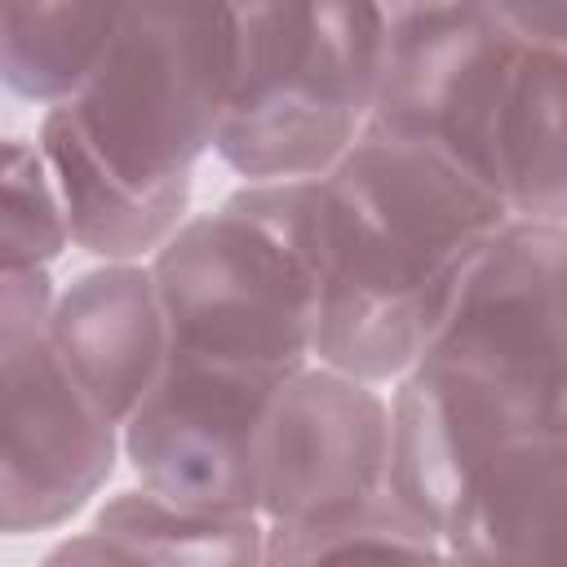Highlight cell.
Returning <instances> with one entry per match:
<instances>
[{"label": "cell", "instance_id": "obj_7", "mask_svg": "<svg viewBox=\"0 0 567 567\" xmlns=\"http://www.w3.org/2000/svg\"><path fill=\"white\" fill-rule=\"evenodd\" d=\"M390 487V399L323 359L301 363L266 403L252 505L266 527H297Z\"/></svg>", "mask_w": 567, "mask_h": 567}, {"label": "cell", "instance_id": "obj_4", "mask_svg": "<svg viewBox=\"0 0 567 567\" xmlns=\"http://www.w3.org/2000/svg\"><path fill=\"white\" fill-rule=\"evenodd\" d=\"M230 89L235 18L226 0H128L102 58L58 106L124 186L190 204Z\"/></svg>", "mask_w": 567, "mask_h": 567}, {"label": "cell", "instance_id": "obj_5", "mask_svg": "<svg viewBox=\"0 0 567 567\" xmlns=\"http://www.w3.org/2000/svg\"><path fill=\"white\" fill-rule=\"evenodd\" d=\"M288 377L168 350L146 394L120 421V461H128L142 487L168 501L257 509V430Z\"/></svg>", "mask_w": 567, "mask_h": 567}, {"label": "cell", "instance_id": "obj_10", "mask_svg": "<svg viewBox=\"0 0 567 567\" xmlns=\"http://www.w3.org/2000/svg\"><path fill=\"white\" fill-rule=\"evenodd\" d=\"M164 563V567H252L266 558L257 509H199L142 483L115 492L89 532L49 549V563Z\"/></svg>", "mask_w": 567, "mask_h": 567}, {"label": "cell", "instance_id": "obj_2", "mask_svg": "<svg viewBox=\"0 0 567 567\" xmlns=\"http://www.w3.org/2000/svg\"><path fill=\"white\" fill-rule=\"evenodd\" d=\"M168 350L288 377L315 359L310 177L244 182L146 257Z\"/></svg>", "mask_w": 567, "mask_h": 567}, {"label": "cell", "instance_id": "obj_3", "mask_svg": "<svg viewBox=\"0 0 567 567\" xmlns=\"http://www.w3.org/2000/svg\"><path fill=\"white\" fill-rule=\"evenodd\" d=\"M235 89L213 155L244 182L315 177L363 128L390 18L377 0H226Z\"/></svg>", "mask_w": 567, "mask_h": 567}, {"label": "cell", "instance_id": "obj_1", "mask_svg": "<svg viewBox=\"0 0 567 567\" xmlns=\"http://www.w3.org/2000/svg\"><path fill=\"white\" fill-rule=\"evenodd\" d=\"M505 221V199L470 164L363 128L310 177L315 359L390 385Z\"/></svg>", "mask_w": 567, "mask_h": 567}, {"label": "cell", "instance_id": "obj_6", "mask_svg": "<svg viewBox=\"0 0 567 567\" xmlns=\"http://www.w3.org/2000/svg\"><path fill=\"white\" fill-rule=\"evenodd\" d=\"M518 53L478 0L390 18L368 128L439 146L492 182V137Z\"/></svg>", "mask_w": 567, "mask_h": 567}, {"label": "cell", "instance_id": "obj_11", "mask_svg": "<svg viewBox=\"0 0 567 567\" xmlns=\"http://www.w3.org/2000/svg\"><path fill=\"white\" fill-rule=\"evenodd\" d=\"M509 217L567 226V49H523L492 137Z\"/></svg>", "mask_w": 567, "mask_h": 567}, {"label": "cell", "instance_id": "obj_9", "mask_svg": "<svg viewBox=\"0 0 567 567\" xmlns=\"http://www.w3.org/2000/svg\"><path fill=\"white\" fill-rule=\"evenodd\" d=\"M44 337L120 425L168 354V328L146 261H97L53 292Z\"/></svg>", "mask_w": 567, "mask_h": 567}, {"label": "cell", "instance_id": "obj_12", "mask_svg": "<svg viewBox=\"0 0 567 567\" xmlns=\"http://www.w3.org/2000/svg\"><path fill=\"white\" fill-rule=\"evenodd\" d=\"M35 146L44 151L71 248H84L97 261H146L190 213V204L142 195L124 186L115 173H106L89 146L75 137L62 106H44Z\"/></svg>", "mask_w": 567, "mask_h": 567}, {"label": "cell", "instance_id": "obj_8", "mask_svg": "<svg viewBox=\"0 0 567 567\" xmlns=\"http://www.w3.org/2000/svg\"><path fill=\"white\" fill-rule=\"evenodd\" d=\"M120 425L44 332L0 354V536L71 523L115 474Z\"/></svg>", "mask_w": 567, "mask_h": 567}, {"label": "cell", "instance_id": "obj_13", "mask_svg": "<svg viewBox=\"0 0 567 567\" xmlns=\"http://www.w3.org/2000/svg\"><path fill=\"white\" fill-rule=\"evenodd\" d=\"M128 0H0V84L27 102H62L102 58Z\"/></svg>", "mask_w": 567, "mask_h": 567}, {"label": "cell", "instance_id": "obj_14", "mask_svg": "<svg viewBox=\"0 0 567 567\" xmlns=\"http://www.w3.org/2000/svg\"><path fill=\"white\" fill-rule=\"evenodd\" d=\"M337 558H443V545L390 487L315 523L266 527L261 563L306 567Z\"/></svg>", "mask_w": 567, "mask_h": 567}, {"label": "cell", "instance_id": "obj_16", "mask_svg": "<svg viewBox=\"0 0 567 567\" xmlns=\"http://www.w3.org/2000/svg\"><path fill=\"white\" fill-rule=\"evenodd\" d=\"M523 49H567V0H478Z\"/></svg>", "mask_w": 567, "mask_h": 567}, {"label": "cell", "instance_id": "obj_15", "mask_svg": "<svg viewBox=\"0 0 567 567\" xmlns=\"http://www.w3.org/2000/svg\"><path fill=\"white\" fill-rule=\"evenodd\" d=\"M71 248L66 217L35 137H0V275L53 270Z\"/></svg>", "mask_w": 567, "mask_h": 567}, {"label": "cell", "instance_id": "obj_17", "mask_svg": "<svg viewBox=\"0 0 567 567\" xmlns=\"http://www.w3.org/2000/svg\"><path fill=\"white\" fill-rule=\"evenodd\" d=\"M385 18H403V13H416V9H430V4H443V0H377Z\"/></svg>", "mask_w": 567, "mask_h": 567}]
</instances>
